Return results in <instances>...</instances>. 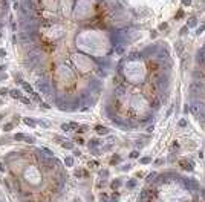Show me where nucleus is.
Instances as JSON below:
<instances>
[{
    "instance_id": "obj_53",
    "label": "nucleus",
    "mask_w": 205,
    "mask_h": 202,
    "mask_svg": "<svg viewBox=\"0 0 205 202\" xmlns=\"http://www.w3.org/2000/svg\"><path fill=\"white\" fill-rule=\"evenodd\" d=\"M200 193H202V196L205 197V190H200Z\"/></svg>"
},
{
    "instance_id": "obj_25",
    "label": "nucleus",
    "mask_w": 205,
    "mask_h": 202,
    "mask_svg": "<svg viewBox=\"0 0 205 202\" xmlns=\"http://www.w3.org/2000/svg\"><path fill=\"white\" fill-rule=\"evenodd\" d=\"M15 83H18V84H22V83H23L22 74H15Z\"/></svg>"
},
{
    "instance_id": "obj_5",
    "label": "nucleus",
    "mask_w": 205,
    "mask_h": 202,
    "mask_svg": "<svg viewBox=\"0 0 205 202\" xmlns=\"http://www.w3.org/2000/svg\"><path fill=\"white\" fill-rule=\"evenodd\" d=\"M203 109H205V106H203V101H200V99H193V103H191V106H190V110H191L193 113L199 115V113H200Z\"/></svg>"
},
{
    "instance_id": "obj_16",
    "label": "nucleus",
    "mask_w": 205,
    "mask_h": 202,
    "mask_svg": "<svg viewBox=\"0 0 205 202\" xmlns=\"http://www.w3.org/2000/svg\"><path fill=\"white\" fill-rule=\"evenodd\" d=\"M156 176H158V173H156V172H152V173H150V176H147V179H145V181H147V184L153 182V181L156 179Z\"/></svg>"
},
{
    "instance_id": "obj_41",
    "label": "nucleus",
    "mask_w": 205,
    "mask_h": 202,
    "mask_svg": "<svg viewBox=\"0 0 205 202\" xmlns=\"http://www.w3.org/2000/svg\"><path fill=\"white\" fill-rule=\"evenodd\" d=\"M203 31H205V26H200V28H199V29H197V31H196V32H197V34H199V35H200V34H202V32H203Z\"/></svg>"
},
{
    "instance_id": "obj_9",
    "label": "nucleus",
    "mask_w": 205,
    "mask_h": 202,
    "mask_svg": "<svg viewBox=\"0 0 205 202\" xmlns=\"http://www.w3.org/2000/svg\"><path fill=\"white\" fill-rule=\"evenodd\" d=\"M9 95H11L12 98H15V99H17V98H18V99H22V98H23V96H22V92L18 90V89H12V90L9 92Z\"/></svg>"
},
{
    "instance_id": "obj_6",
    "label": "nucleus",
    "mask_w": 205,
    "mask_h": 202,
    "mask_svg": "<svg viewBox=\"0 0 205 202\" xmlns=\"http://www.w3.org/2000/svg\"><path fill=\"white\" fill-rule=\"evenodd\" d=\"M179 165L184 169V170H193V162H191V161H187V159H182L181 161V162H179Z\"/></svg>"
},
{
    "instance_id": "obj_22",
    "label": "nucleus",
    "mask_w": 205,
    "mask_h": 202,
    "mask_svg": "<svg viewBox=\"0 0 205 202\" xmlns=\"http://www.w3.org/2000/svg\"><path fill=\"white\" fill-rule=\"evenodd\" d=\"M118 200H119V193H118V191H115L113 194L110 196V202H118Z\"/></svg>"
},
{
    "instance_id": "obj_23",
    "label": "nucleus",
    "mask_w": 205,
    "mask_h": 202,
    "mask_svg": "<svg viewBox=\"0 0 205 202\" xmlns=\"http://www.w3.org/2000/svg\"><path fill=\"white\" fill-rule=\"evenodd\" d=\"M12 127H14V124H12V123H8V124L3 126V132H9V130H12Z\"/></svg>"
},
{
    "instance_id": "obj_39",
    "label": "nucleus",
    "mask_w": 205,
    "mask_h": 202,
    "mask_svg": "<svg viewBox=\"0 0 205 202\" xmlns=\"http://www.w3.org/2000/svg\"><path fill=\"white\" fill-rule=\"evenodd\" d=\"M32 98H34V99H35V101H40V99H42V98H40V95H38V93H32Z\"/></svg>"
},
{
    "instance_id": "obj_35",
    "label": "nucleus",
    "mask_w": 205,
    "mask_h": 202,
    "mask_svg": "<svg viewBox=\"0 0 205 202\" xmlns=\"http://www.w3.org/2000/svg\"><path fill=\"white\" fill-rule=\"evenodd\" d=\"M0 202H6V199H5V194H3L2 188H0Z\"/></svg>"
},
{
    "instance_id": "obj_21",
    "label": "nucleus",
    "mask_w": 205,
    "mask_h": 202,
    "mask_svg": "<svg viewBox=\"0 0 205 202\" xmlns=\"http://www.w3.org/2000/svg\"><path fill=\"white\" fill-rule=\"evenodd\" d=\"M203 55H205V51H203V49L197 52V57H196V60H197V63H200V61H205V60H203Z\"/></svg>"
},
{
    "instance_id": "obj_47",
    "label": "nucleus",
    "mask_w": 205,
    "mask_h": 202,
    "mask_svg": "<svg viewBox=\"0 0 205 202\" xmlns=\"http://www.w3.org/2000/svg\"><path fill=\"white\" fill-rule=\"evenodd\" d=\"M40 124H42L43 127H49V126H48V121H40Z\"/></svg>"
},
{
    "instance_id": "obj_40",
    "label": "nucleus",
    "mask_w": 205,
    "mask_h": 202,
    "mask_svg": "<svg viewBox=\"0 0 205 202\" xmlns=\"http://www.w3.org/2000/svg\"><path fill=\"white\" fill-rule=\"evenodd\" d=\"M11 28H12L14 31L17 29V25H15V22H14V20H12V18H11Z\"/></svg>"
},
{
    "instance_id": "obj_57",
    "label": "nucleus",
    "mask_w": 205,
    "mask_h": 202,
    "mask_svg": "<svg viewBox=\"0 0 205 202\" xmlns=\"http://www.w3.org/2000/svg\"><path fill=\"white\" fill-rule=\"evenodd\" d=\"M14 2H17V0H14Z\"/></svg>"
},
{
    "instance_id": "obj_3",
    "label": "nucleus",
    "mask_w": 205,
    "mask_h": 202,
    "mask_svg": "<svg viewBox=\"0 0 205 202\" xmlns=\"http://www.w3.org/2000/svg\"><path fill=\"white\" fill-rule=\"evenodd\" d=\"M169 84H170V80H169V75H161V77H158L156 78V86H158V89L161 90V92H164V90H167L169 89Z\"/></svg>"
},
{
    "instance_id": "obj_18",
    "label": "nucleus",
    "mask_w": 205,
    "mask_h": 202,
    "mask_svg": "<svg viewBox=\"0 0 205 202\" xmlns=\"http://www.w3.org/2000/svg\"><path fill=\"white\" fill-rule=\"evenodd\" d=\"M115 52H116L118 55H122V54L126 52V49H124L122 45H116V46H115Z\"/></svg>"
},
{
    "instance_id": "obj_36",
    "label": "nucleus",
    "mask_w": 205,
    "mask_h": 202,
    "mask_svg": "<svg viewBox=\"0 0 205 202\" xmlns=\"http://www.w3.org/2000/svg\"><path fill=\"white\" fill-rule=\"evenodd\" d=\"M0 172H2V173H5V172H6V165H5L3 162H0Z\"/></svg>"
},
{
    "instance_id": "obj_54",
    "label": "nucleus",
    "mask_w": 205,
    "mask_h": 202,
    "mask_svg": "<svg viewBox=\"0 0 205 202\" xmlns=\"http://www.w3.org/2000/svg\"><path fill=\"white\" fill-rule=\"evenodd\" d=\"M5 116V113H0V121H2V118Z\"/></svg>"
},
{
    "instance_id": "obj_17",
    "label": "nucleus",
    "mask_w": 205,
    "mask_h": 202,
    "mask_svg": "<svg viewBox=\"0 0 205 202\" xmlns=\"http://www.w3.org/2000/svg\"><path fill=\"white\" fill-rule=\"evenodd\" d=\"M64 164H66V167H72L73 165V158L72 156H66L64 158Z\"/></svg>"
},
{
    "instance_id": "obj_29",
    "label": "nucleus",
    "mask_w": 205,
    "mask_h": 202,
    "mask_svg": "<svg viewBox=\"0 0 205 202\" xmlns=\"http://www.w3.org/2000/svg\"><path fill=\"white\" fill-rule=\"evenodd\" d=\"M14 139L22 141V139H25V135H23V133H17V135H14Z\"/></svg>"
},
{
    "instance_id": "obj_45",
    "label": "nucleus",
    "mask_w": 205,
    "mask_h": 202,
    "mask_svg": "<svg viewBox=\"0 0 205 202\" xmlns=\"http://www.w3.org/2000/svg\"><path fill=\"white\" fill-rule=\"evenodd\" d=\"M8 93V89H0V95H6Z\"/></svg>"
},
{
    "instance_id": "obj_33",
    "label": "nucleus",
    "mask_w": 205,
    "mask_h": 202,
    "mask_svg": "<svg viewBox=\"0 0 205 202\" xmlns=\"http://www.w3.org/2000/svg\"><path fill=\"white\" fill-rule=\"evenodd\" d=\"M193 75H194V78H196V80H199V78H202V74H200L199 71H194V72H193Z\"/></svg>"
},
{
    "instance_id": "obj_31",
    "label": "nucleus",
    "mask_w": 205,
    "mask_h": 202,
    "mask_svg": "<svg viewBox=\"0 0 205 202\" xmlns=\"http://www.w3.org/2000/svg\"><path fill=\"white\" fill-rule=\"evenodd\" d=\"M63 147H64V149H69V150H70V149H73V144H72V143H69V141H67V143H63Z\"/></svg>"
},
{
    "instance_id": "obj_38",
    "label": "nucleus",
    "mask_w": 205,
    "mask_h": 202,
    "mask_svg": "<svg viewBox=\"0 0 205 202\" xmlns=\"http://www.w3.org/2000/svg\"><path fill=\"white\" fill-rule=\"evenodd\" d=\"M181 2H182L185 6H190V5H191V0H181Z\"/></svg>"
},
{
    "instance_id": "obj_2",
    "label": "nucleus",
    "mask_w": 205,
    "mask_h": 202,
    "mask_svg": "<svg viewBox=\"0 0 205 202\" xmlns=\"http://www.w3.org/2000/svg\"><path fill=\"white\" fill-rule=\"evenodd\" d=\"M203 93H205V84L200 81V80H194V81L190 84V96L193 99H199Z\"/></svg>"
},
{
    "instance_id": "obj_4",
    "label": "nucleus",
    "mask_w": 205,
    "mask_h": 202,
    "mask_svg": "<svg viewBox=\"0 0 205 202\" xmlns=\"http://www.w3.org/2000/svg\"><path fill=\"white\" fill-rule=\"evenodd\" d=\"M181 185H182V187H185L187 190H191V191L199 188V182H197V181H194V179H188V178H182Z\"/></svg>"
},
{
    "instance_id": "obj_12",
    "label": "nucleus",
    "mask_w": 205,
    "mask_h": 202,
    "mask_svg": "<svg viewBox=\"0 0 205 202\" xmlns=\"http://www.w3.org/2000/svg\"><path fill=\"white\" fill-rule=\"evenodd\" d=\"M87 146H89V149H97L100 146V139H90L87 143Z\"/></svg>"
},
{
    "instance_id": "obj_56",
    "label": "nucleus",
    "mask_w": 205,
    "mask_h": 202,
    "mask_svg": "<svg viewBox=\"0 0 205 202\" xmlns=\"http://www.w3.org/2000/svg\"><path fill=\"white\" fill-rule=\"evenodd\" d=\"M0 37H2V32H0Z\"/></svg>"
},
{
    "instance_id": "obj_50",
    "label": "nucleus",
    "mask_w": 205,
    "mask_h": 202,
    "mask_svg": "<svg viewBox=\"0 0 205 202\" xmlns=\"http://www.w3.org/2000/svg\"><path fill=\"white\" fill-rule=\"evenodd\" d=\"M130 167H132V165H130V164H127V165H124V167H122V170H129Z\"/></svg>"
},
{
    "instance_id": "obj_42",
    "label": "nucleus",
    "mask_w": 205,
    "mask_h": 202,
    "mask_svg": "<svg viewBox=\"0 0 205 202\" xmlns=\"http://www.w3.org/2000/svg\"><path fill=\"white\" fill-rule=\"evenodd\" d=\"M5 55H6V51L5 49H0V58H3Z\"/></svg>"
},
{
    "instance_id": "obj_55",
    "label": "nucleus",
    "mask_w": 205,
    "mask_h": 202,
    "mask_svg": "<svg viewBox=\"0 0 205 202\" xmlns=\"http://www.w3.org/2000/svg\"><path fill=\"white\" fill-rule=\"evenodd\" d=\"M5 69V66H0V71H3Z\"/></svg>"
},
{
    "instance_id": "obj_7",
    "label": "nucleus",
    "mask_w": 205,
    "mask_h": 202,
    "mask_svg": "<svg viewBox=\"0 0 205 202\" xmlns=\"http://www.w3.org/2000/svg\"><path fill=\"white\" fill-rule=\"evenodd\" d=\"M23 123L26 126H29V127H35L37 124H38V121L34 119V118H23Z\"/></svg>"
},
{
    "instance_id": "obj_30",
    "label": "nucleus",
    "mask_w": 205,
    "mask_h": 202,
    "mask_svg": "<svg viewBox=\"0 0 205 202\" xmlns=\"http://www.w3.org/2000/svg\"><path fill=\"white\" fill-rule=\"evenodd\" d=\"M152 161V158H148V156H145V158H141V164H148Z\"/></svg>"
},
{
    "instance_id": "obj_27",
    "label": "nucleus",
    "mask_w": 205,
    "mask_h": 202,
    "mask_svg": "<svg viewBox=\"0 0 205 202\" xmlns=\"http://www.w3.org/2000/svg\"><path fill=\"white\" fill-rule=\"evenodd\" d=\"M100 176H101V178H107V176H109V170H107V169H103V170L100 172Z\"/></svg>"
},
{
    "instance_id": "obj_49",
    "label": "nucleus",
    "mask_w": 205,
    "mask_h": 202,
    "mask_svg": "<svg viewBox=\"0 0 205 202\" xmlns=\"http://www.w3.org/2000/svg\"><path fill=\"white\" fill-rule=\"evenodd\" d=\"M142 176H144V173H142V172H138V173H136V178H142Z\"/></svg>"
},
{
    "instance_id": "obj_46",
    "label": "nucleus",
    "mask_w": 205,
    "mask_h": 202,
    "mask_svg": "<svg viewBox=\"0 0 205 202\" xmlns=\"http://www.w3.org/2000/svg\"><path fill=\"white\" fill-rule=\"evenodd\" d=\"M162 162H164V161H162V159H156V161H155V164H156V165H161Z\"/></svg>"
},
{
    "instance_id": "obj_26",
    "label": "nucleus",
    "mask_w": 205,
    "mask_h": 202,
    "mask_svg": "<svg viewBox=\"0 0 205 202\" xmlns=\"http://www.w3.org/2000/svg\"><path fill=\"white\" fill-rule=\"evenodd\" d=\"M25 141H26L28 144H34L35 143V138L34 136H25Z\"/></svg>"
},
{
    "instance_id": "obj_44",
    "label": "nucleus",
    "mask_w": 205,
    "mask_h": 202,
    "mask_svg": "<svg viewBox=\"0 0 205 202\" xmlns=\"http://www.w3.org/2000/svg\"><path fill=\"white\" fill-rule=\"evenodd\" d=\"M69 124H70V129H77V127H78L77 123H69Z\"/></svg>"
},
{
    "instance_id": "obj_1",
    "label": "nucleus",
    "mask_w": 205,
    "mask_h": 202,
    "mask_svg": "<svg viewBox=\"0 0 205 202\" xmlns=\"http://www.w3.org/2000/svg\"><path fill=\"white\" fill-rule=\"evenodd\" d=\"M3 162L17 202H61L69 175L57 156L28 147L8 152Z\"/></svg>"
},
{
    "instance_id": "obj_28",
    "label": "nucleus",
    "mask_w": 205,
    "mask_h": 202,
    "mask_svg": "<svg viewBox=\"0 0 205 202\" xmlns=\"http://www.w3.org/2000/svg\"><path fill=\"white\" fill-rule=\"evenodd\" d=\"M61 130H64V132H69V130H70V124H67V123L61 124Z\"/></svg>"
},
{
    "instance_id": "obj_43",
    "label": "nucleus",
    "mask_w": 205,
    "mask_h": 202,
    "mask_svg": "<svg viewBox=\"0 0 205 202\" xmlns=\"http://www.w3.org/2000/svg\"><path fill=\"white\" fill-rule=\"evenodd\" d=\"M182 15H184V12H182V9H179V11H178V15H176V18H181Z\"/></svg>"
},
{
    "instance_id": "obj_20",
    "label": "nucleus",
    "mask_w": 205,
    "mask_h": 202,
    "mask_svg": "<svg viewBox=\"0 0 205 202\" xmlns=\"http://www.w3.org/2000/svg\"><path fill=\"white\" fill-rule=\"evenodd\" d=\"M187 25H188V28H194V26L197 25V18H196V17H191V18L188 20Z\"/></svg>"
},
{
    "instance_id": "obj_37",
    "label": "nucleus",
    "mask_w": 205,
    "mask_h": 202,
    "mask_svg": "<svg viewBox=\"0 0 205 202\" xmlns=\"http://www.w3.org/2000/svg\"><path fill=\"white\" fill-rule=\"evenodd\" d=\"M22 103H25V104H29V103H31V99H29V98H26V96H23V98H22Z\"/></svg>"
},
{
    "instance_id": "obj_11",
    "label": "nucleus",
    "mask_w": 205,
    "mask_h": 202,
    "mask_svg": "<svg viewBox=\"0 0 205 202\" xmlns=\"http://www.w3.org/2000/svg\"><path fill=\"white\" fill-rule=\"evenodd\" d=\"M22 87H23V90H25V92H28V93H34V89H32V86H31L29 83L23 81V83H22Z\"/></svg>"
},
{
    "instance_id": "obj_34",
    "label": "nucleus",
    "mask_w": 205,
    "mask_h": 202,
    "mask_svg": "<svg viewBox=\"0 0 205 202\" xmlns=\"http://www.w3.org/2000/svg\"><path fill=\"white\" fill-rule=\"evenodd\" d=\"M179 127H187V121H185V119H179Z\"/></svg>"
},
{
    "instance_id": "obj_14",
    "label": "nucleus",
    "mask_w": 205,
    "mask_h": 202,
    "mask_svg": "<svg viewBox=\"0 0 205 202\" xmlns=\"http://www.w3.org/2000/svg\"><path fill=\"white\" fill-rule=\"evenodd\" d=\"M126 185H127V188H129V190H133V188L136 187V179H129Z\"/></svg>"
},
{
    "instance_id": "obj_15",
    "label": "nucleus",
    "mask_w": 205,
    "mask_h": 202,
    "mask_svg": "<svg viewBox=\"0 0 205 202\" xmlns=\"http://www.w3.org/2000/svg\"><path fill=\"white\" fill-rule=\"evenodd\" d=\"M95 130H97V133H100V135H106V133H109V129L101 127V126H97V127H95Z\"/></svg>"
},
{
    "instance_id": "obj_52",
    "label": "nucleus",
    "mask_w": 205,
    "mask_h": 202,
    "mask_svg": "<svg viewBox=\"0 0 205 202\" xmlns=\"http://www.w3.org/2000/svg\"><path fill=\"white\" fill-rule=\"evenodd\" d=\"M73 155H75V156H80V150H73Z\"/></svg>"
},
{
    "instance_id": "obj_32",
    "label": "nucleus",
    "mask_w": 205,
    "mask_h": 202,
    "mask_svg": "<svg viewBox=\"0 0 205 202\" xmlns=\"http://www.w3.org/2000/svg\"><path fill=\"white\" fill-rule=\"evenodd\" d=\"M138 156H139V152H138V150H133L132 153H130V158H133V159L138 158Z\"/></svg>"
},
{
    "instance_id": "obj_8",
    "label": "nucleus",
    "mask_w": 205,
    "mask_h": 202,
    "mask_svg": "<svg viewBox=\"0 0 205 202\" xmlns=\"http://www.w3.org/2000/svg\"><path fill=\"white\" fill-rule=\"evenodd\" d=\"M121 185H122V181H121L119 178L113 179V181H112V182H110V188H113V190H118V188H119Z\"/></svg>"
},
{
    "instance_id": "obj_24",
    "label": "nucleus",
    "mask_w": 205,
    "mask_h": 202,
    "mask_svg": "<svg viewBox=\"0 0 205 202\" xmlns=\"http://www.w3.org/2000/svg\"><path fill=\"white\" fill-rule=\"evenodd\" d=\"M199 121H200V123H202V124L205 126V109H203V110L200 112V115H199Z\"/></svg>"
},
{
    "instance_id": "obj_10",
    "label": "nucleus",
    "mask_w": 205,
    "mask_h": 202,
    "mask_svg": "<svg viewBox=\"0 0 205 202\" xmlns=\"http://www.w3.org/2000/svg\"><path fill=\"white\" fill-rule=\"evenodd\" d=\"M159 106H161V99H153V101H150V109H152V110H158Z\"/></svg>"
},
{
    "instance_id": "obj_51",
    "label": "nucleus",
    "mask_w": 205,
    "mask_h": 202,
    "mask_svg": "<svg viewBox=\"0 0 205 202\" xmlns=\"http://www.w3.org/2000/svg\"><path fill=\"white\" fill-rule=\"evenodd\" d=\"M165 28H167V23H162V25L159 26V29H165Z\"/></svg>"
},
{
    "instance_id": "obj_48",
    "label": "nucleus",
    "mask_w": 205,
    "mask_h": 202,
    "mask_svg": "<svg viewBox=\"0 0 205 202\" xmlns=\"http://www.w3.org/2000/svg\"><path fill=\"white\" fill-rule=\"evenodd\" d=\"M2 80H6V74H0V81Z\"/></svg>"
},
{
    "instance_id": "obj_13",
    "label": "nucleus",
    "mask_w": 205,
    "mask_h": 202,
    "mask_svg": "<svg viewBox=\"0 0 205 202\" xmlns=\"http://www.w3.org/2000/svg\"><path fill=\"white\" fill-rule=\"evenodd\" d=\"M89 173H87V170H83V169H77L75 170V176L77 178H83V176H87Z\"/></svg>"
},
{
    "instance_id": "obj_19",
    "label": "nucleus",
    "mask_w": 205,
    "mask_h": 202,
    "mask_svg": "<svg viewBox=\"0 0 205 202\" xmlns=\"http://www.w3.org/2000/svg\"><path fill=\"white\" fill-rule=\"evenodd\" d=\"M119 161H121V158H119V155H115L113 158L110 159V165H116V164H119Z\"/></svg>"
}]
</instances>
